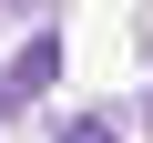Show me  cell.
I'll return each instance as SVG.
<instances>
[{
    "label": "cell",
    "instance_id": "2",
    "mask_svg": "<svg viewBox=\"0 0 153 143\" xmlns=\"http://www.w3.org/2000/svg\"><path fill=\"white\" fill-rule=\"evenodd\" d=\"M61 143H123V133H112V112H71V123H61Z\"/></svg>",
    "mask_w": 153,
    "mask_h": 143
},
{
    "label": "cell",
    "instance_id": "3",
    "mask_svg": "<svg viewBox=\"0 0 153 143\" xmlns=\"http://www.w3.org/2000/svg\"><path fill=\"white\" fill-rule=\"evenodd\" d=\"M10 112H21V102H10V92H0V123H10Z\"/></svg>",
    "mask_w": 153,
    "mask_h": 143
},
{
    "label": "cell",
    "instance_id": "1",
    "mask_svg": "<svg viewBox=\"0 0 153 143\" xmlns=\"http://www.w3.org/2000/svg\"><path fill=\"white\" fill-rule=\"evenodd\" d=\"M51 82H61V41H51V31H31V41L10 51V72H0V92L31 102V92H51Z\"/></svg>",
    "mask_w": 153,
    "mask_h": 143
}]
</instances>
